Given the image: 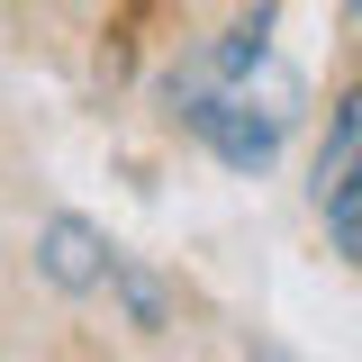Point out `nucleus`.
Returning a JSON list of instances; mask_svg holds the SVG:
<instances>
[{
  "mask_svg": "<svg viewBox=\"0 0 362 362\" xmlns=\"http://www.w3.org/2000/svg\"><path fill=\"white\" fill-rule=\"evenodd\" d=\"M181 118L209 136V154H218V163L263 173L272 154H281V136H290V118H299V82H290L281 64H263V73H245L235 90L199 100V109H181Z\"/></svg>",
  "mask_w": 362,
  "mask_h": 362,
  "instance_id": "nucleus-1",
  "label": "nucleus"
},
{
  "mask_svg": "<svg viewBox=\"0 0 362 362\" xmlns=\"http://www.w3.org/2000/svg\"><path fill=\"white\" fill-rule=\"evenodd\" d=\"M37 263H45V281H54V290H100V281H109V263H118V245H109L90 218H45Z\"/></svg>",
  "mask_w": 362,
  "mask_h": 362,
  "instance_id": "nucleus-2",
  "label": "nucleus"
},
{
  "mask_svg": "<svg viewBox=\"0 0 362 362\" xmlns=\"http://www.w3.org/2000/svg\"><path fill=\"white\" fill-rule=\"evenodd\" d=\"M362 173V82L335 100V118H326V145H317V199L326 190H344Z\"/></svg>",
  "mask_w": 362,
  "mask_h": 362,
  "instance_id": "nucleus-3",
  "label": "nucleus"
},
{
  "mask_svg": "<svg viewBox=\"0 0 362 362\" xmlns=\"http://www.w3.org/2000/svg\"><path fill=\"white\" fill-rule=\"evenodd\" d=\"M109 281H118V299H127V317H136V326H163V317H173L163 281H154L145 263H127V254H118V263H109Z\"/></svg>",
  "mask_w": 362,
  "mask_h": 362,
  "instance_id": "nucleus-4",
  "label": "nucleus"
},
{
  "mask_svg": "<svg viewBox=\"0 0 362 362\" xmlns=\"http://www.w3.org/2000/svg\"><path fill=\"white\" fill-rule=\"evenodd\" d=\"M317 209H326V235H335V245H344V254L362 263V173L344 181V190H326Z\"/></svg>",
  "mask_w": 362,
  "mask_h": 362,
  "instance_id": "nucleus-5",
  "label": "nucleus"
},
{
  "mask_svg": "<svg viewBox=\"0 0 362 362\" xmlns=\"http://www.w3.org/2000/svg\"><path fill=\"white\" fill-rule=\"evenodd\" d=\"M254 362H290V354H272V344H263V354H254Z\"/></svg>",
  "mask_w": 362,
  "mask_h": 362,
  "instance_id": "nucleus-6",
  "label": "nucleus"
}]
</instances>
